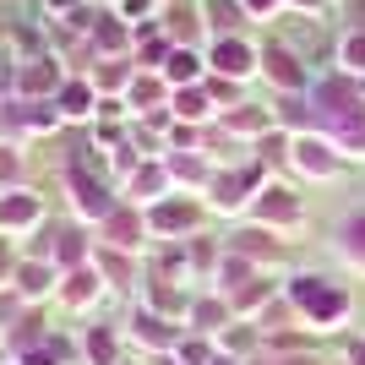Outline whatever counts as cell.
Here are the masks:
<instances>
[{
	"instance_id": "obj_21",
	"label": "cell",
	"mask_w": 365,
	"mask_h": 365,
	"mask_svg": "<svg viewBox=\"0 0 365 365\" xmlns=\"http://www.w3.org/2000/svg\"><path fill=\"white\" fill-rule=\"evenodd\" d=\"M49 289H55V262H22L16 267V294L22 300H38Z\"/></svg>"
},
{
	"instance_id": "obj_8",
	"label": "cell",
	"mask_w": 365,
	"mask_h": 365,
	"mask_svg": "<svg viewBox=\"0 0 365 365\" xmlns=\"http://www.w3.org/2000/svg\"><path fill=\"white\" fill-rule=\"evenodd\" d=\"M317 131H322V137H333L344 158H365V98L354 109H344V115H333V120H322Z\"/></svg>"
},
{
	"instance_id": "obj_17",
	"label": "cell",
	"mask_w": 365,
	"mask_h": 365,
	"mask_svg": "<svg viewBox=\"0 0 365 365\" xmlns=\"http://www.w3.org/2000/svg\"><path fill=\"white\" fill-rule=\"evenodd\" d=\"M82 360L88 365H120V327H88L82 333Z\"/></svg>"
},
{
	"instance_id": "obj_7",
	"label": "cell",
	"mask_w": 365,
	"mask_h": 365,
	"mask_svg": "<svg viewBox=\"0 0 365 365\" xmlns=\"http://www.w3.org/2000/svg\"><path fill=\"white\" fill-rule=\"evenodd\" d=\"M197 224H202V207L185 202V197H175V191L148 207V229L153 235H185V229H197Z\"/></svg>"
},
{
	"instance_id": "obj_26",
	"label": "cell",
	"mask_w": 365,
	"mask_h": 365,
	"mask_svg": "<svg viewBox=\"0 0 365 365\" xmlns=\"http://www.w3.org/2000/svg\"><path fill=\"white\" fill-rule=\"evenodd\" d=\"M61 109L71 115V120H82V115H93V109H98V98H93L88 82H71V88L61 93Z\"/></svg>"
},
{
	"instance_id": "obj_24",
	"label": "cell",
	"mask_w": 365,
	"mask_h": 365,
	"mask_svg": "<svg viewBox=\"0 0 365 365\" xmlns=\"http://www.w3.org/2000/svg\"><path fill=\"white\" fill-rule=\"evenodd\" d=\"M213 98H207V93H202V88H191V93H175V120H185V125H202V120H213Z\"/></svg>"
},
{
	"instance_id": "obj_14",
	"label": "cell",
	"mask_w": 365,
	"mask_h": 365,
	"mask_svg": "<svg viewBox=\"0 0 365 365\" xmlns=\"http://www.w3.org/2000/svg\"><path fill=\"white\" fill-rule=\"evenodd\" d=\"M224 131H229V137L262 142L267 131H273V109H262V104H235V109H224Z\"/></svg>"
},
{
	"instance_id": "obj_2",
	"label": "cell",
	"mask_w": 365,
	"mask_h": 365,
	"mask_svg": "<svg viewBox=\"0 0 365 365\" xmlns=\"http://www.w3.org/2000/svg\"><path fill=\"white\" fill-rule=\"evenodd\" d=\"M245 218H251V224H262V229H278V235H294V229L305 224V202H300V191H294V185H273V180H267L257 197H251Z\"/></svg>"
},
{
	"instance_id": "obj_30",
	"label": "cell",
	"mask_w": 365,
	"mask_h": 365,
	"mask_svg": "<svg viewBox=\"0 0 365 365\" xmlns=\"http://www.w3.org/2000/svg\"><path fill=\"white\" fill-rule=\"evenodd\" d=\"M55 82H61V76H55V71H28V76H22V88H55Z\"/></svg>"
},
{
	"instance_id": "obj_4",
	"label": "cell",
	"mask_w": 365,
	"mask_h": 365,
	"mask_svg": "<svg viewBox=\"0 0 365 365\" xmlns=\"http://www.w3.org/2000/svg\"><path fill=\"white\" fill-rule=\"evenodd\" d=\"M207 66H213V76L251 82V76L262 71V49L251 44V38H240V33H224V38H213V49H207Z\"/></svg>"
},
{
	"instance_id": "obj_5",
	"label": "cell",
	"mask_w": 365,
	"mask_h": 365,
	"mask_svg": "<svg viewBox=\"0 0 365 365\" xmlns=\"http://www.w3.org/2000/svg\"><path fill=\"white\" fill-rule=\"evenodd\" d=\"M262 76H267L273 88H284L289 98L294 93H311V66H305L289 44H262Z\"/></svg>"
},
{
	"instance_id": "obj_12",
	"label": "cell",
	"mask_w": 365,
	"mask_h": 365,
	"mask_svg": "<svg viewBox=\"0 0 365 365\" xmlns=\"http://www.w3.org/2000/svg\"><path fill=\"white\" fill-rule=\"evenodd\" d=\"M66 180H71V207H76L82 218H98V224H104V218L115 213V202H109V191H104L98 180H88L82 169H71Z\"/></svg>"
},
{
	"instance_id": "obj_15",
	"label": "cell",
	"mask_w": 365,
	"mask_h": 365,
	"mask_svg": "<svg viewBox=\"0 0 365 365\" xmlns=\"http://www.w3.org/2000/svg\"><path fill=\"white\" fill-rule=\"evenodd\" d=\"M104 235H115V240H109V251H137V245H142V235H148V213L115 207V213L104 218Z\"/></svg>"
},
{
	"instance_id": "obj_19",
	"label": "cell",
	"mask_w": 365,
	"mask_h": 365,
	"mask_svg": "<svg viewBox=\"0 0 365 365\" xmlns=\"http://www.w3.org/2000/svg\"><path fill=\"white\" fill-rule=\"evenodd\" d=\"M44 218V202L33 197V191H6L0 197V224L6 229H28V224H38Z\"/></svg>"
},
{
	"instance_id": "obj_3",
	"label": "cell",
	"mask_w": 365,
	"mask_h": 365,
	"mask_svg": "<svg viewBox=\"0 0 365 365\" xmlns=\"http://www.w3.org/2000/svg\"><path fill=\"white\" fill-rule=\"evenodd\" d=\"M344 153H338L333 137H322V131H305V137L289 142V169L300 175V180H333V175H344Z\"/></svg>"
},
{
	"instance_id": "obj_10",
	"label": "cell",
	"mask_w": 365,
	"mask_h": 365,
	"mask_svg": "<svg viewBox=\"0 0 365 365\" xmlns=\"http://www.w3.org/2000/svg\"><path fill=\"white\" fill-rule=\"evenodd\" d=\"M235 322V311H229V300L218 289H207V294H191V311H185V327L191 333H202V338H218Z\"/></svg>"
},
{
	"instance_id": "obj_18",
	"label": "cell",
	"mask_w": 365,
	"mask_h": 365,
	"mask_svg": "<svg viewBox=\"0 0 365 365\" xmlns=\"http://www.w3.org/2000/svg\"><path fill=\"white\" fill-rule=\"evenodd\" d=\"M169 164H148V169H137V175H131V202H137V207H153V202H164L169 197Z\"/></svg>"
},
{
	"instance_id": "obj_23",
	"label": "cell",
	"mask_w": 365,
	"mask_h": 365,
	"mask_svg": "<svg viewBox=\"0 0 365 365\" xmlns=\"http://www.w3.org/2000/svg\"><path fill=\"white\" fill-rule=\"evenodd\" d=\"M338 71L354 76V82L365 76V28H349L344 38H338Z\"/></svg>"
},
{
	"instance_id": "obj_22",
	"label": "cell",
	"mask_w": 365,
	"mask_h": 365,
	"mask_svg": "<svg viewBox=\"0 0 365 365\" xmlns=\"http://www.w3.org/2000/svg\"><path fill=\"white\" fill-rule=\"evenodd\" d=\"M202 66H207V61H202L191 44H175L164 55V82H202Z\"/></svg>"
},
{
	"instance_id": "obj_27",
	"label": "cell",
	"mask_w": 365,
	"mask_h": 365,
	"mask_svg": "<svg viewBox=\"0 0 365 365\" xmlns=\"http://www.w3.org/2000/svg\"><path fill=\"white\" fill-rule=\"evenodd\" d=\"M76 354H71V344H55V338H44L33 354H22V365H71Z\"/></svg>"
},
{
	"instance_id": "obj_16",
	"label": "cell",
	"mask_w": 365,
	"mask_h": 365,
	"mask_svg": "<svg viewBox=\"0 0 365 365\" xmlns=\"http://www.w3.org/2000/svg\"><path fill=\"white\" fill-rule=\"evenodd\" d=\"M333 251H338L344 262H349V267H360V273H365V207H354V213L344 218V224H338Z\"/></svg>"
},
{
	"instance_id": "obj_9",
	"label": "cell",
	"mask_w": 365,
	"mask_h": 365,
	"mask_svg": "<svg viewBox=\"0 0 365 365\" xmlns=\"http://www.w3.org/2000/svg\"><path fill=\"white\" fill-rule=\"evenodd\" d=\"M229 251H240V257H251L267 273V262H284V245H278V229H262V224H245V229H235L229 235Z\"/></svg>"
},
{
	"instance_id": "obj_20",
	"label": "cell",
	"mask_w": 365,
	"mask_h": 365,
	"mask_svg": "<svg viewBox=\"0 0 365 365\" xmlns=\"http://www.w3.org/2000/svg\"><path fill=\"white\" fill-rule=\"evenodd\" d=\"M213 344H218L224 354H235V360H245V354L257 349V344H267V338H262V327H257V322H229V327L213 338Z\"/></svg>"
},
{
	"instance_id": "obj_29",
	"label": "cell",
	"mask_w": 365,
	"mask_h": 365,
	"mask_svg": "<svg viewBox=\"0 0 365 365\" xmlns=\"http://www.w3.org/2000/svg\"><path fill=\"white\" fill-rule=\"evenodd\" d=\"M240 6H245V16H273L284 0H240Z\"/></svg>"
},
{
	"instance_id": "obj_1",
	"label": "cell",
	"mask_w": 365,
	"mask_h": 365,
	"mask_svg": "<svg viewBox=\"0 0 365 365\" xmlns=\"http://www.w3.org/2000/svg\"><path fill=\"white\" fill-rule=\"evenodd\" d=\"M284 294H289V305H294V317H300L305 333H338L354 311V294L327 273H294L289 284H284Z\"/></svg>"
},
{
	"instance_id": "obj_11",
	"label": "cell",
	"mask_w": 365,
	"mask_h": 365,
	"mask_svg": "<svg viewBox=\"0 0 365 365\" xmlns=\"http://www.w3.org/2000/svg\"><path fill=\"white\" fill-rule=\"evenodd\" d=\"M284 294V284H273V278L262 273V278H251L245 289H235L229 294V311H235V322H262L267 317V305Z\"/></svg>"
},
{
	"instance_id": "obj_13",
	"label": "cell",
	"mask_w": 365,
	"mask_h": 365,
	"mask_svg": "<svg viewBox=\"0 0 365 365\" xmlns=\"http://www.w3.org/2000/svg\"><path fill=\"white\" fill-rule=\"evenodd\" d=\"M98 294H104V273H98L93 262H88V267H71V273H66V284H61V300L71 305V311H88Z\"/></svg>"
},
{
	"instance_id": "obj_31",
	"label": "cell",
	"mask_w": 365,
	"mask_h": 365,
	"mask_svg": "<svg viewBox=\"0 0 365 365\" xmlns=\"http://www.w3.org/2000/svg\"><path fill=\"white\" fill-rule=\"evenodd\" d=\"M344 365H365V338H349V344H344Z\"/></svg>"
},
{
	"instance_id": "obj_28",
	"label": "cell",
	"mask_w": 365,
	"mask_h": 365,
	"mask_svg": "<svg viewBox=\"0 0 365 365\" xmlns=\"http://www.w3.org/2000/svg\"><path fill=\"white\" fill-rule=\"evenodd\" d=\"M207 98H213V104H235V98H240V82H229V76H207Z\"/></svg>"
},
{
	"instance_id": "obj_6",
	"label": "cell",
	"mask_w": 365,
	"mask_h": 365,
	"mask_svg": "<svg viewBox=\"0 0 365 365\" xmlns=\"http://www.w3.org/2000/svg\"><path fill=\"white\" fill-rule=\"evenodd\" d=\"M180 327H185V322L164 317V311H153V305L131 311V338H137V344H148V349H158V354H175V344H180Z\"/></svg>"
},
{
	"instance_id": "obj_25",
	"label": "cell",
	"mask_w": 365,
	"mask_h": 365,
	"mask_svg": "<svg viewBox=\"0 0 365 365\" xmlns=\"http://www.w3.org/2000/svg\"><path fill=\"white\" fill-rule=\"evenodd\" d=\"M207 16H213L207 28H213L218 38H224V33H240V22H245V6H240V0H235V6H224V0H207Z\"/></svg>"
}]
</instances>
